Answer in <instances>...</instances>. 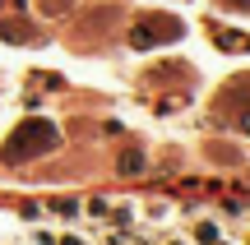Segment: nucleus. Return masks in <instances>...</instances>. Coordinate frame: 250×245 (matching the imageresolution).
Segmentation results:
<instances>
[{
  "instance_id": "obj_1",
  "label": "nucleus",
  "mask_w": 250,
  "mask_h": 245,
  "mask_svg": "<svg viewBox=\"0 0 250 245\" xmlns=\"http://www.w3.org/2000/svg\"><path fill=\"white\" fill-rule=\"evenodd\" d=\"M46 148H56V125H46V120H23V125L14 130V139L5 144V162H28V157L46 153Z\"/></svg>"
},
{
  "instance_id": "obj_2",
  "label": "nucleus",
  "mask_w": 250,
  "mask_h": 245,
  "mask_svg": "<svg viewBox=\"0 0 250 245\" xmlns=\"http://www.w3.org/2000/svg\"><path fill=\"white\" fill-rule=\"evenodd\" d=\"M139 167H144V153H134V148L121 153V171H139Z\"/></svg>"
},
{
  "instance_id": "obj_3",
  "label": "nucleus",
  "mask_w": 250,
  "mask_h": 245,
  "mask_svg": "<svg viewBox=\"0 0 250 245\" xmlns=\"http://www.w3.org/2000/svg\"><path fill=\"white\" fill-rule=\"evenodd\" d=\"M241 130H246V134H250V111H246V116H241Z\"/></svg>"
}]
</instances>
